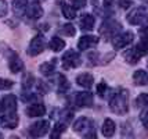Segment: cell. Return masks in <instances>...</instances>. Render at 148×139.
Instances as JSON below:
<instances>
[{
	"label": "cell",
	"instance_id": "34",
	"mask_svg": "<svg viewBox=\"0 0 148 139\" xmlns=\"http://www.w3.org/2000/svg\"><path fill=\"white\" fill-rule=\"evenodd\" d=\"M7 10H8V7H7L6 0H0V17H6Z\"/></svg>",
	"mask_w": 148,
	"mask_h": 139
},
{
	"label": "cell",
	"instance_id": "20",
	"mask_svg": "<svg viewBox=\"0 0 148 139\" xmlns=\"http://www.w3.org/2000/svg\"><path fill=\"white\" fill-rule=\"evenodd\" d=\"M90 125V122H89V120L86 118V117H80V118H77L75 121V124H73V131L75 132H83L84 129H87Z\"/></svg>",
	"mask_w": 148,
	"mask_h": 139
},
{
	"label": "cell",
	"instance_id": "29",
	"mask_svg": "<svg viewBox=\"0 0 148 139\" xmlns=\"http://www.w3.org/2000/svg\"><path fill=\"white\" fill-rule=\"evenodd\" d=\"M137 49L140 50L141 56L147 54V53H148V38H147V39H144L143 42H140V43L137 45Z\"/></svg>",
	"mask_w": 148,
	"mask_h": 139
},
{
	"label": "cell",
	"instance_id": "22",
	"mask_svg": "<svg viewBox=\"0 0 148 139\" xmlns=\"http://www.w3.org/2000/svg\"><path fill=\"white\" fill-rule=\"evenodd\" d=\"M54 61H56V60L43 63V64L40 66V73L43 74V75H51V74L54 73V70H56V63H54Z\"/></svg>",
	"mask_w": 148,
	"mask_h": 139
},
{
	"label": "cell",
	"instance_id": "31",
	"mask_svg": "<svg viewBox=\"0 0 148 139\" xmlns=\"http://www.w3.org/2000/svg\"><path fill=\"white\" fill-rule=\"evenodd\" d=\"M69 88V84L64 75H60V91H66Z\"/></svg>",
	"mask_w": 148,
	"mask_h": 139
},
{
	"label": "cell",
	"instance_id": "16",
	"mask_svg": "<svg viewBox=\"0 0 148 139\" xmlns=\"http://www.w3.org/2000/svg\"><path fill=\"white\" fill-rule=\"evenodd\" d=\"M80 28L83 31H91L94 28V17L91 14H84L80 18Z\"/></svg>",
	"mask_w": 148,
	"mask_h": 139
},
{
	"label": "cell",
	"instance_id": "12",
	"mask_svg": "<svg viewBox=\"0 0 148 139\" xmlns=\"http://www.w3.org/2000/svg\"><path fill=\"white\" fill-rule=\"evenodd\" d=\"M46 113V107L43 104H31V106L26 109V114L29 115V117H42V115H45Z\"/></svg>",
	"mask_w": 148,
	"mask_h": 139
},
{
	"label": "cell",
	"instance_id": "36",
	"mask_svg": "<svg viewBox=\"0 0 148 139\" xmlns=\"http://www.w3.org/2000/svg\"><path fill=\"white\" fill-rule=\"evenodd\" d=\"M111 3H112V0H104V6L108 7V6L111 4Z\"/></svg>",
	"mask_w": 148,
	"mask_h": 139
},
{
	"label": "cell",
	"instance_id": "24",
	"mask_svg": "<svg viewBox=\"0 0 148 139\" xmlns=\"http://www.w3.org/2000/svg\"><path fill=\"white\" fill-rule=\"evenodd\" d=\"M65 132V124H62V122H57L56 125H54V128H53V132H51V139H57L61 136V133Z\"/></svg>",
	"mask_w": 148,
	"mask_h": 139
},
{
	"label": "cell",
	"instance_id": "35",
	"mask_svg": "<svg viewBox=\"0 0 148 139\" xmlns=\"http://www.w3.org/2000/svg\"><path fill=\"white\" fill-rule=\"evenodd\" d=\"M140 35H141L144 39H147V38H148V27L141 28V29H140Z\"/></svg>",
	"mask_w": 148,
	"mask_h": 139
},
{
	"label": "cell",
	"instance_id": "4",
	"mask_svg": "<svg viewBox=\"0 0 148 139\" xmlns=\"http://www.w3.org/2000/svg\"><path fill=\"white\" fill-rule=\"evenodd\" d=\"M80 56L75 50H68L62 56V66L64 68H76L80 66Z\"/></svg>",
	"mask_w": 148,
	"mask_h": 139
},
{
	"label": "cell",
	"instance_id": "33",
	"mask_svg": "<svg viewBox=\"0 0 148 139\" xmlns=\"http://www.w3.org/2000/svg\"><path fill=\"white\" fill-rule=\"evenodd\" d=\"M71 1L72 7H75V8H82V7L86 6V1L87 0H69Z\"/></svg>",
	"mask_w": 148,
	"mask_h": 139
},
{
	"label": "cell",
	"instance_id": "32",
	"mask_svg": "<svg viewBox=\"0 0 148 139\" xmlns=\"http://www.w3.org/2000/svg\"><path fill=\"white\" fill-rule=\"evenodd\" d=\"M105 89H107V84L104 82V81H101L98 85H97V93L101 96V98H104V93H105Z\"/></svg>",
	"mask_w": 148,
	"mask_h": 139
},
{
	"label": "cell",
	"instance_id": "8",
	"mask_svg": "<svg viewBox=\"0 0 148 139\" xmlns=\"http://www.w3.org/2000/svg\"><path fill=\"white\" fill-rule=\"evenodd\" d=\"M119 29H121V24L119 22H116V21H108V22H105L101 29H100V32L103 33L104 36H110V38H115L116 35L119 33Z\"/></svg>",
	"mask_w": 148,
	"mask_h": 139
},
{
	"label": "cell",
	"instance_id": "27",
	"mask_svg": "<svg viewBox=\"0 0 148 139\" xmlns=\"http://www.w3.org/2000/svg\"><path fill=\"white\" fill-rule=\"evenodd\" d=\"M14 85L13 81L10 80H4V78H0V89L1 91H7V89H11Z\"/></svg>",
	"mask_w": 148,
	"mask_h": 139
},
{
	"label": "cell",
	"instance_id": "5",
	"mask_svg": "<svg viewBox=\"0 0 148 139\" xmlns=\"http://www.w3.org/2000/svg\"><path fill=\"white\" fill-rule=\"evenodd\" d=\"M43 50H45V38H43L42 35H38V36H35V38L31 40L29 47H28V54L35 57V56H38V54L42 53Z\"/></svg>",
	"mask_w": 148,
	"mask_h": 139
},
{
	"label": "cell",
	"instance_id": "13",
	"mask_svg": "<svg viewBox=\"0 0 148 139\" xmlns=\"http://www.w3.org/2000/svg\"><path fill=\"white\" fill-rule=\"evenodd\" d=\"M76 82H77V85H80L82 88L89 89V88L93 86L94 80H93V75H91V74H80L76 78Z\"/></svg>",
	"mask_w": 148,
	"mask_h": 139
},
{
	"label": "cell",
	"instance_id": "7",
	"mask_svg": "<svg viewBox=\"0 0 148 139\" xmlns=\"http://www.w3.org/2000/svg\"><path fill=\"white\" fill-rule=\"evenodd\" d=\"M132 42H133V33L132 32H123L121 35H116L115 38H112V45L116 50L129 46Z\"/></svg>",
	"mask_w": 148,
	"mask_h": 139
},
{
	"label": "cell",
	"instance_id": "19",
	"mask_svg": "<svg viewBox=\"0 0 148 139\" xmlns=\"http://www.w3.org/2000/svg\"><path fill=\"white\" fill-rule=\"evenodd\" d=\"M8 67H10L11 73L17 74V73H19V71H22L24 63H22V60L19 59L18 56H13V59L10 60V63H8Z\"/></svg>",
	"mask_w": 148,
	"mask_h": 139
},
{
	"label": "cell",
	"instance_id": "2",
	"mask_svg": "<svg viewBox=\"0 0 148 139\" xmlns=\"http://www.w3.org/2000/svg\"><path fill=\"white\" fill-rule=\"evenodd\" d=\"M111 110L116 114H126L129 110V100H127V92L126 91H121L110 102Z\"/></svg>",
	"mask_w": 148,
	"mask_h": 139
},
{
	"label": "cell",
	"instance_id": "6",
	"mask_svg": "<svg viewBox=\"0 0 148 139\" xmlns=\"http://www.w3.org/2000/svg\"><path fill=\"white\" fill-rule=\"evenodd\" d=\"M49 128H50L49 121L40 120V121L35 122V124L29 128V133H31V136H33V138H40V136H43V135L47 133Z\"/></svg>",
	"mask_w": 148,
	"mask_h": 139
},
{
	"label": "cell",
	"instance_id": "25",
	"mask_svg": "<svg viewBox=\"0 0 148 139\" xmlns=\"http://www.w3.org/2000/svg\"><path fill=\"white\" fill-rule=\"evenodd\" d=\"M75 32H76V29L71 24H66V25H64V27L61 28V33H64L65 36H73Z\"/></svg>",
	"mask_w": 148,
	"mask_h": 139
},
{
	"label": "cell",
	"instance_id": "10",
	"mask_svg": "<svg viewBox=\"0 0 148 139\" xmlns=\"http://www.w3.org/2000/svg\"><path fill=\"white\" fill-rule=\"evenodd\" d=\"M97 43H98L97 36H93V35H86V36H82V38L79 39L77 47H79V50H87V49H90V47L96 46Z\"/></svg>",
	"mask_w": 148,
	"mask_h": 139
},
{
	"label": "cell",
	"instance_id": "17",
	"mask_svg": "<svg viewBox=\"0 0 148 139\" xmlns=\"http://www.w3.org/2000/svg\"><path fill=\"white\" fill-rule=\"evenodd\" d=\"M133 81L136 85H148V73L144 70H137L133 74Z\"/></svg>",
	"mask_w": 148,
	"mask_h": 139
},
{
	"label": "cell",
	"instance_id": "15",
	"mask_svg": "<svg viewBox=\"0 0 148 139\" xmlns=\"http://www.w3.org/2000/svg\"><path fill=\"white\" fill-rule=\"evenodd\" d=\"M28 0H13V11L17 17H21L26 11Z\"/></svg>",
	"mask_w": 148,
	"mask_h": 139
},
{
	"label": "cell",
	"instance_id": "9",
	"mask_svg": "<svg viewBox=\"0 0 148 139\" xmlns=\"http://www.w3.org/2000/svg\"><path fill=\"white\" fill-rule=\"evenodd\" d=\"M75 103L79 107H90L93 104V95L90 92H79L76 93Z\"/></svg>",
	"mask_w": 148,
	"mask_h": 139
},
{
	"label": "cell",
	"instance_id": "30",
	"mask_svg": "<svg viewBox=\"0 0 148 139\" xmlns=\"http://www.w3.org/2000/svg\"><path fill=\"white\" fill-rule=\"evenodd\" d=\"M140 120H141L143 125L148 129V107L145 109V110H143L141 111V114H140Z\"/></svg>",
	"mask_w": 148,
	"mask_h": 139
},
{
	"label": "cell",
	"instance_id": "23",
	"mask_svg": "<svg viewBox=\"0 0 148 139\" xmlns=\"http://www.w3.org/2000/svg\"><path fill=\"white\" fill-rule=\"evenodd\" d=\"M62 14H64L65 18H68V20H73L75 17H76V8L72 6H68V4H62Z\"/></svg>",
	"mask_w": 148,
	"mask_h": 139
},
{
	"label": "cell",
	"instance_id": "26",
	"mask_svg": "<svg viewBox=\"0 0 148 139\" xmlns=\"http://www.w3.org/2000/svg\"><path fill=\"white\" fill-rule=\"evenodd\" d=\"M137 106L148 107V93H141V95L137 98Z\"/></svg>",
	"mask_w": 148,
	"mask_h": 139
},
{
	"label": "cell",
	"instance_id": "28",
	"mask_svg": "<svg viewBox=\"0 0 148 139\" xmlns=\"http://www.w3.org/2000/svg\"><path fill=\"white\" fill-rule=\"evenodd\" d=\"M22 84H24V89H31L33 85V77L31 75V74H26L25 78H24V81H22Z\"/></svg>",
	"mask_w": 148,
	"mask_h": 139
},
{
	"label": "cell",
	"instance_id": "18",
	"mask_svg": "<svg viewBox=\"0 0 148 139\" xmlns=\"http://www.w3.org/2000/svg\"><path fill=\"white\" fill-rule=\"evenodd\" d=\"M103 135L104 136H107V138H110L112 136L114 133H115V122L112 121V120L107 118L105 121L103 122Z\"/></svg>",
	"mask_w": 148,
	"mask_h": 139
},
{
	"label": "cell",
	"instance_id": "11",
	"mask_svg": "<svg viewBox=\"0 0 148 139\" xmlns=\"http://www.w3.org/2000/svg\"><path fill=\"white\" fill-rule=\"evenodd\" d=\"M26 15L29 20H39L43 15V8L38 3H32L31 6L26 7Z\"/></svg>",
	"mask_w": 148,
	"mask_h": 139
},
{
	"label": "cell",
	"instance_id": "14",
	"mask_svg": "<svg viewBox=\"0 0 148 139\" xmlns=\"http://www.w3.org/2000/svg\"><path fill=\"white\" fill-rule=\"evenodd\" d=\"M125 59H126V61L129 64H136V63H138V60L141 59V53H140V50L136 46L125 53Z\"/></svg>",
	"mask_w": 148,
	"mask_h": 139
},
{
	"label": "cell",
	"instance_id": "1",
	"mask_svg": "<svg viewBox=\"0 0 148 139\" xmlns=\"http://www.w3.org/2000/svg\"><path fill=\"white\" fill-rule=\"evenodd\" d=\"M0 122L8 129L15 128L18 124L17 98L14 95H7L0 100Z\"/></svg>",
	"mask_w": 148,
	"mask_h": 139
},
{
	"label": "cell",
	"instance_id": "21",
	"mask_svg": "<svg viewBox=\"0 0 148 139\" xmlns=\"http://www.w3.org/2000/svg\"><path fill=\"white\" fill-rule=\"evenodd\" d=\"M49 47L51 49L53 52H61L65 47V40H62L61 38H58V36H54V38L50 40Z\"/></svg>",
	"mask_w": 148,
	"mask_h": 139
},
{
	"label": "cell",
	"instance_id": "3",
	"mask_svg": "<svg viewBox=\"0 0 148 139\" xmlns=\"http://www.w3.org/2000/svg\"><path fill=\"white\" fill-rule=\"evenodd\" d=\"M147 20V8L145 7H136L127 14V21L132 25H138Z\"/></svg>",
	"mask_w": 148,
	"mask_h": 139
}]
</instances>
